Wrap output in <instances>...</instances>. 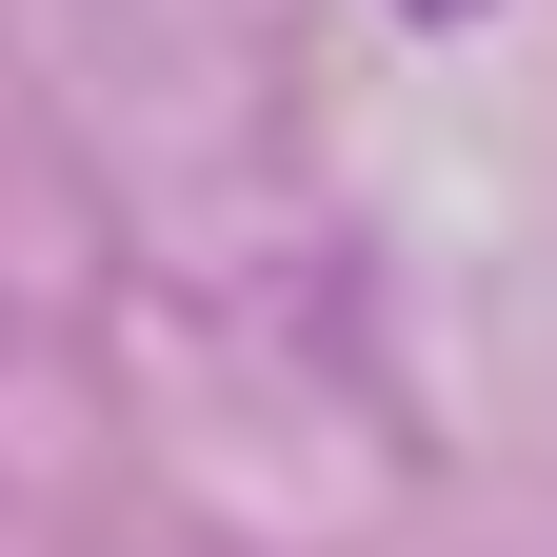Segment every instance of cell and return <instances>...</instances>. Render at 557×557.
Segmentation results:
<instances>
[{"label":"cell","mask_w":557,"mask_h":557,"mask_svg":"<svg viewBox=\"0 0 557 557\" xmlns=\"http://www.w3.org/2000/svg\"><path fill=\"white\" fill-rule=\"evenodd\" d=\"M398 21H478V0H398Z\"/></svg>","instance_id":"obj_1"}]
</instances>
